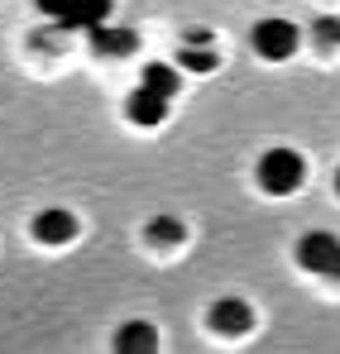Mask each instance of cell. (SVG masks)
Returning <instances> with one entry per match:
<instances>
[{
    "label": "cell",
    "mask_w": 340,
    "mask_h": 354,
    "mask_svg": "<svg viewBox=\"0 0 340 354\" xmlns=\"http://www.w3.org/2000/svg\"><path fill=\"white\" fill-rule=\"evenodd\" d=\"M254 53L269 62H283L297 53V24L287 19H259L254 24Z\"/></svg>",
    "instance_id": "cell-3"
},
{
    "label": "cell",
    "mask_w": 340,
    "mask_h": 354,
    "mask_svg": "<svg viewBox=\"0 0 340 354\" xmlns=\"http://www.w3.org/2000/svg\"><path fill=\"white\" fill-rule=\"evenodd\" d=\"M177 62L192 67V72H211L221 58H216V53H202V44H182V58H177Z\"/></svg>",
    "instance_id": "cell-12"
},
{
    "label": "cell",
    "mask_w": 340,
    "mask_h": 354,
    "mask_svg": "<svg viewBox=\"0 0 340 354\" xmlns=\"http://www.w3.org/2000/svg\"><path fill=\"white\" fill-rule=\"evenodd\" d=\"M187 44H202V48H211V29H187Z\"/></svg>",
    "instance_id": "cell-14"
},
{
    "label": "cell",
    "mask_w": 340,
    "mask_h": 354,
    "mask_svg": "<svg viewBox=\"0 0 340 354\" xmlns=\"http://www.w3.org/2000/svg\"><path fill=\"white\" fill-rule=\"evenodd\" d=\"M336 192H340V173H336Z\"/></svg>",
    "instance_id": "cell-15"
},
{
    "label": "cell",
    "mask_w": 340,
    "mask_h": 354,
    "mask_svg": "<svg viewBox=\"0 0 340 354\" xmlns=\"http://www.w3.org/2000/svg\"><path fill=\"white\" fill-rule=\"evenodd\" d=\"M307 182V163L297 149H269L259 158V187L274 192V196H292L297 187Z\"/></svg>",
    "instance_id": "cell-1"
},
{
    "label": "cell",
    "mask_w": 340,
    "mask_h": 354,
    "mask_svg": "<svg viewBox=\"0 0 340 354\" xmlns=\"http://www.w3.org/2000/svg\"><path fill=\"white\" fill-rule=\"evenodd\" d=\"M34 235H39V244H67V239L77 235V216L62 211V206H48V211L34 221Z\"/></svg>",
    "instance_id": "cell-8"
},
{
    "label": "cell",
    "mask_w": 340,
    "mask_h": 354,
    "mask_svg": "<svg viewBox=\"0 0 340 354\" xmlns=\"http://www.w3.org/2000/svg\"><path fill=\"white\" fill-rule=\"evenodd\" d=\"M211 326H216L221 335H244V330L254 326V311H249L240 297H221V301L211 306Z\"/></svg>",
    "instance_id": "cell-7"
},
{
    "label": "cell",
    "mask_w": 340,
    "mask_h": 354,
    "mask_svg": "<svg viewBox=\"0 0 340 354\" xmlns=\"http://www.w3.org/2000/svg\"><path fill=\"white\" fill-rule=\"evenodd\" d=\"M149 244H159V249H172V244H182V221H172V216H159V221H149Z\"/></svg>",
    "instance_id": "cell-11"
},
{
    "label": "cell",
    "mask_w": 340,
    "mask_h": 354,
    "mask_svg": "<svg viewBox=\"0 0 340 354\" xmlns=\"http://www.w3.org/2000/svg\"><path fill=\"white\" fill-rule=\"evenodd\" d=\"M297 263H302L307 273H321V278L340 283V239L326 235V230L302 235V239H297Z\"/></svg>",
    "instance_id": "cell-2"
},
{
    "label": "cell",
    "mask_w": 340,
    "mask_h": 354,
    "mask_svg": "<svg viewBox=\"0 0 340 354\" xmlns=\"http://www.w3.org/2000/svg\"><path fill=\"white\" fill-rule=\"evenodd\" d=\"M115 350H125V354H149V350H159V335H154V326L134 321V326H125V330L115 335Z\"/></svg>",
    "instance_id": "cell-9"
},
{
    "label": "cell",
    "mask_w": 340,
    "mask_h": 354,
    "mask_svg": "<svg viewBox=\"0 0 340 354\" xmlns=\"http://www.w3.org/2000/svg\"><path fill=\"white\" fill-rule=\"evenodd\" d=\"M312 39H316V48H340V19H316Z\"/></svg>",
    "instance_id": "cell-13"
},
{
    "label": "cell",
    "mask_w": 340,
    "mask_h": 354,
    "mask_svg": "<svg viewBox=\"0 0 340 354\" xmlns=\"http://www.w3.org/2000/svg\"><path fill=\"white\" fill-rule=\"evenodd\" d=\"M168 106H172V96L144 86V82H139V91H129V120H134V124H163Z\"/></svg>",
    "instance_id": "cell-6"
},
{
    "label": "cell",
    "mask_w": 340,
    "mask_h": 354,
    "mask_svg": "<svg viewBox=\"0 0 340 354\" xmlns=\"http://www.w3.org/2000/svg\"><path fill=\"white\" fill-rule=\"evenodd\" d=\"M144 86H154V91H163V96H177V67H168V62H149L144 67Z\"/></svg>",
    "instance_id": "cell-10"
},
{
    "label": "cell",
    "mask_w": 340,
    "mask_h": 354,
    "mask_svg": "<svg viewBox=\"0 0 340 354\" xmlns=\"http://www.w3.org/2000/svg\"><path fill=\"white\" fill-rule=\"evenodd\" d=\"M115 0H62L53 15V24H62L67 34H87V29H96V24H106V15H111Z\"/></svg>",
    "instance_id": "cell-4"
},
{
    "label": "cell",
    "mask_w": 340,
    "mask_h": 354,
    "mask_svg": "<svg viewBox=\"0 0 340 354\" xmlns=\"http://www.w3.org/2000/svg\"><path fill=\"white\" fill-rule=\"evenodd\" d=\"M87 39H91V48H96L101 58H125V53L139 48V34H134V29H115V24H96V29H87Z\"/></svg>",
    "instance_id": "cell-5"
}]
</instances>
